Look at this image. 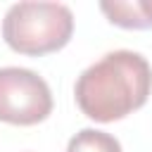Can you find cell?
Wrapping results in <instances>:
<instances>
[{"mask_svg":"<svg viewBox=\"0 0 152 152\" xmlns=\"http://www.w3.org/2000/svg\"><path fill=\"white\" fill-rule=\"evenodd\" d=\"M152 95V66L135 50H112L81 71L74 86L78 109L100 124L119 121Z\"/></svg>","mask_w":152,"mask_h":152,"instance_id":"6da1fadb","label":"cell"},{"mask_svg":"<svg viewBox=\"0 0 152 152\" xmlns=\"http://www.w3.org/2000/svg\"><path fill=\"white\" fill-rule=\"evenodd\" d=\"M71 33L74 12L64 2H14L2 19V38L19 55L57 52L71 40Z\"/></svg>","mask_w":152,"mask_h":152,"instance_id":"7a4b0ae2","label":"cell"},{"mask_svg":"<svg viewBox=\"0 0 152 152\" xmlns=\"http://www.w3.org/2000/svg\"><path fill=\"white\" fill-rule=\"evenodd\" d=\"M52 90L43 76L24 66H0V121L33 126L50 116Z\"/></svg>","mask_w":152,"mask_h":152,"instance_id":"3957f363","label":"cell"},{"mask_svg":"<svg viewBox=\"0 0 152 152\" xmlns=\"http://www.w3.org/2000/svg\"><path fill=\"white\" fill-rule=\"evenodd\" d=\"M104 17L121 28H152V0H114L100 2Z\"/></svg>","mask_w":152,"mask_h":152,"instance_id":"277c9868","label":"cell"},{"mask_svg":"<svg viewBox=\"0 0 152 152\" xmlns=\"http://www.w3.org/2000/svg\"><path fill=\"white\" fill-rule=\"evenodd\" d=\"M66 152H124V150L112 133L97 128H81L76 135L69 138Z\"/></svg>","mask_w":152,"mask_h":152,"instance_id":"5b68a950","label":"cell"}]
</instances>
